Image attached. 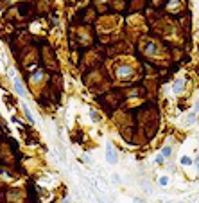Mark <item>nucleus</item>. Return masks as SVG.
<instances>
[{
    "instance_id": "nucleus-2",
    "label": "nucleus",
    "mask_w": 199,
    "mask_h": 203,
    "mask_svg": "<svg viewBox=\"0 0 199 203\" xmlns=\"http://www.w3.org/2000/svg\"><path fill=\"white\" fill-rule=\"evenodd\" d=\"M14 88H16V94L20 95V97H24V95H25V90H24L22 83L18 81V79H14Z\"/></svg>"
},
{
    "instance_id": "nucleus-13",
    "label": "nucleus",
    "mask_w": 199,
    "mask_h": 203,
    "mask_svg": "<svg viewBox=\"0 0 199 203\" xmlns=\"http://www.w3.org/2000/svg\"><path fill=\"white\" fill-rule=\"evenodd\" d=\"M197 171H199V162H197Z\"/></svg>"
},
{
    "instance_id": "nucleus-7",
    "label": "nucleus",
    "mask_w": 199,
    "mask_h": 203,
    "mask_svg": "<svg viewBox=\"0 0 199 203\" xmlns=\"http://www.w3.org/2000/svg\"><path fill=\"white\" fill-rule=\"evenodd\" d=\"M172 155V149L171 148H163V151H161V156H171Z\"/></svg>"
},
{
    "instance_id": "nucleus-8",
    "label": "nucleus",
    "mask_w": 199,
    "mask_h": 203,
    "mask_svg": "<svg viewBox=\"0 0 199 203\" xmlns=\"http://www.w3.org/2000/svg\"><path fill=\"white\" fill-rule=\"evenodd\" d=\"M167 183H169L167 176H161V178H160V185H167Z\"/></svg>"
},
{
    "instance_id": "nucleus-9",
    "label": "nucleus",
    "mask_w": 199,
    "mask_h": 203,
    "mask_svg": "<svg viewBox=\"0 0 199 203\" xmlns=\"http://www.w3.org/2000/svg\"><path fill=\"white\" fill-rule=\"evenodd\" d=\"M156 164H163V156H161V155L156 156Z\"/></svg>"
},
{
    "instance_id": "nucleus-1",
    "label": "nucleus",
    "mask_w": 199,
    "mask_h": 203,
    "mask_svg": "<svg viewBox=\"0 0 199 203\" xmlns=\"http://www.w3.org/2000/svg\"><path fill=\"white\" fill-rule=\"evenodd\" d=\"M106 160L109 164H117V151L113 149V146L109 142L106 144Z\"/></svg>"
},
{
    "instance_id": "nucleus-11",
    "label": "nucleus",
    "mask_w": 199,
    "mask_h": 203,
    "mask_svg": "<svg viewBox=\"0 0 199 203\" xmlns=\"http://www.w3.org/2000/svg\"><path fill=\"white\" fill-rule=\"evenodd\" d=\"M133 203H146V201H144V200H140V198H135V200H133Z\"/></svg>"
},
{
    "instance_id": "nucleus-4",
    "label": "nucleus",
    "mask_w": 199,
    "mask_h": 203,
    "mask_svg": "<svg viewBox=\"0 0 199 203\" xmlns=\"http://www.w3.org/2000/svg\"><path fill=\"white\" fill-rule=\"evenodd\" d=\"M196 122V111H192L188 117H186V121H185V126H190V124H194Z\"/></svg>"
},
{
    "instance_id": "nucleus-3",
    "label": "nucleus",
    "mask_w": 199,
    "mask_h": 203,
    "mask_svg": "<svg viewBox=\"0 0 199 203\" xmlns=\"http://www.w3.org/2000/svg\"><path fill=\"white\" fill-rule=\"evenodd\" d=\"M183 85H185V81H183V79H176V81H174V92H176V94H179V92H181V88H183Z\"/></svg>"
},
{
    "instance_id": "nucleus-12",
    "label": "nucleus",
    "mask_w": 199,
    "mask_h": 203,
    "mask_svg": "<svg viewBox=\"0 0 199 203\" xmlns=\"http://www.w3.org/2000/svg\"><path fill=\"white\" fill-rule=\"evenodd\" d=\"M194 111H196V113H197V111H199V103H197V104H196V108H194Z\"/></svg>"
},
{
    "instance_id": "nucleus-6",
    "label": "nucleus",
    "mask_w": 199,
    "mask_h": 203,
    "mask_svg": "<svg viewBox=\"0 0 199 203\" xmlns=\"http://www.w3.org/2000/svg\"><path fill=\"white\" fill-rule=\"evenodd\" d=\"M24 111H25V115H27V119H29V121H31V122H34V119H32V113H31V110L27 108L25 104H24Z\"/></svg>"
},
{
    "instance_id": "nucleus-10",
    "label": "nucleus",
    "mask_w": 199,
    "mask_h": 203,
    "mask_svg": "<svg viewBox=\"0 0 199 203\" xmlns=\"http://www.w3.org/2000/svg\"><path fill=\"white\" fill-rule=\"evenodd\" d=\"M90 115H92V121H97V115H95V111H93V110L90 111Z\"/></svg>"
},
{
    "instance_id": "nucleus-5",
    "label": "nucleus",
    "mask_w": 199,
    "mask_h": 203,
    "mask_svg": "<svg viewBox=\"0 0 199 203\" xmlns=\"http://www.w3.org/2000/svg\"><path fill=\"white\" fill-rule=\"evenodd\" d=\"M179 162H181V165H190V164H192V158H190V156H181Z\"/></svg>"
}]
</instances>
